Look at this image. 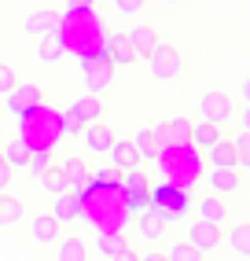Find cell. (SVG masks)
I'll list each match as a JSON object with an SVG mask.
<instances>
[{"mask_svg":"<svg viewBox=\"0 0 250 261\" xmlns=\"http://www.w3.org/2000/svg\"><path fill=\"white\" fill-rule=\"evenodd\" d=\"M30 232H33V239H37L41 247H52V243L63 236V224L52 217V214H37V217L30 221Z\"/></svg>","mask_w":250,"mask_h":261,"instance_id":"9c48e42d","label":"cell"},{"mask_svg":"<svg viewBox=\"0 0 250 261\" xmlns=\"http://www.w3.org/2000/svg\"><path fill=\"white\" fill-rule=\"evenodd\" d=\"M48 166H52V151H33V154H30V166H26V169L33 173V180H41Z\"/></svg>","mask_w":250,"mask_h":261,"instance_id":"f546056e","label":"cell"},{"mask_svg":"<svg viewBox=\"0 0 250 261\" xmlns=\"http://www.w3.org/2000/svg\"><path fill=\"white\" fill-rule=\"evenodd\" d=\"M59 22H63V15H59V11H48V8H41V11H30L22 26H26V33H33V37H44V33H52Z\"/></svg>","mask_w":250,"mask_h":261,"instance_id":"30bf717a","label":"cell"},{"mask_svg":"<svg viewBox=\"0 0 250 261\" xmlns=\"http://www.w3.org/2000/svg\"><path fill=\"white\" fill-rule=\"evenodd\" d=\"M125 37H129V44L136 48V56H140V59H147L151 51L158 48V33H155L151 26H140V22H136L129 33H125Z\"/></svg>","mask_w":250,"mask_h":261,"instance_id":"e0dca14e","label":"cell"},{"mask_svg":"<svg viewBox=\"0 0 250 261\" xmlns=\"http://www.w3.org/2000/svg\"><path fill=\"white\" fill-rule=\"evenodd\" d=\"M59 169H63V177H66L70 191H78V188H85V184H88V166H85L81 159H66Z\"/></svg>","mask_w":250,"mask_h":261,"instance_id":"ffe728a7","label":"cell"},{"mask_svg":"<svg viewBox=\"0 0 250 261\" xmlns=\"http://www.w3.org/2000/svg\"><path fill=\"white\" fill-rule=\"evenodd\" d=\"M206 151V162L210 166H232L236 169V162H239V154H236V147H232V140H224V136H217L210 147H203Z\"/></svg>","mask_w":250,"mask_h":261,"instance_id":"9a60e30c","label":"cell"},{"mask_svg":"<svg viewBox=\"0 0 250 261\" xmlns=\"http://www.w3.org/2000/svg\"><path fill=\"white\" fill-rule=\"evenodd\" d=\"M81 136H85V147L88 151L107 154V147H111V140H114V129L107 125V121H88V125L81 129Z\"/></svg>","mask_w":250,"mask_h":261,"instance_id":"ba28073f","label":"cell"},{"mask_svg":"<svg viewBox=\"0 0 250 261\" xmlns=\"http://www.w3.org/2000/svg\"><path fill=\"white\" fill-rule=\"evenodd\" d=\"M30 154H33V147L26 140H8L4 147H0V159H4L11 169H26L30 166Z\"/></svg>","mask_w":250,"mask_h":261,"instance_id":"ac0fdd59","label":"cell"},{"mask_svg":"<svg viewBox=\"0 0 250 261\" xmlns=\"http://www.w3.org/2000/svg\"><path fill=\"white\" fill-rule=\"evenodd\" d=\"M199 111H203L206 121L224 125V121L236 118V103H232V96H224V92H203L199 96Z\"/></svg>","mask_w":250,"mask_h":261,"instance_id":"277c9868","label":"cell"},{"mask_svg":"<svg viewBox=\"0 0 250 261\" xmlns=\"http://www.w3.org/2000/svg\"><path fill=\"white\" fill-rule=\"evenodd\" d=\"M147 70H151L155 81H173L177 74H181V51H177L173 44L158 41V48L147 56Z\"/></svg>","mask_w":250,"mask_h":261,"instance_id":"7a4b0ae2","label":"cell"},{"mask_svg":"<svg viewBox=\"0 0 250 261\" xmlns=\"http://www.w3.org/2000/svg\"><path fill=\"white\" fill-rule=\"evenodd\" d=\"M41 184L48 188V191H56V195H59V191H70V184H66V177H63V169H44V177H41Z\"/></svg>","mask_w":250,"mask_h":261,"instance_id":"f1b7e54d","label":"cell"},{"mask_svg":"<svg viewBox=\"0 0 250 261\" xmlns=\"http://www.w3.org/2000/svg\"><path fill=\"white\" fill-rule=\"evenodd\" d=\"M11 89H15V70L8 63H0V96H8Z\"/></svg>","mask_w":250,"mask_h":261,"instance_id":"d6a6232c","label":"cell"},{"mask_svg":"<svg viewBox=\"0 0 250 261\" xmlns=\"http://www.w3.org/2000/svg\"><path fill=\"white\" fill-rule=\"evenodd\" d=\"M63 56H66V48L52 37V33H44V37L37 41V59H41V63H59Z\"/></svg>","mask_w":250,"mask_h":261,"instance_id":"cb8c5ba5","label":"cell"},{"mask_svg":"<svg viewBox=\"0 0 250 261\" xmlns=\"http://www.w3.org/2000/svg\"><path fill=\"white\" fill-rule=\"evenodd\" d=\"M92 4H96V0H92Z\"/></svg>","mask_w":250,"mask_h":261,"instance_id":"ab89813d","label":"cell"},{"mask_svg":"<svg viewBox=\"0 0 250 261\" xmlns=\"http://www.w3.org/2000/svg\"><path fill=\"white\" fill-rule=\"evenodd\" d=\"M217 136H224L217 121H206V118H203L199 125H191V144H195V147H210Z\"/></svg>","mask_w":250,"mask_h":261,"instance_id":"7402d4cb","label":"cell"},{"mask_svg":"<svg viewBox=\"0 0 250 261\" xmlns=\"http://www.w3.org/2000/svg\"><path fill=\"white\" fill-rule=\"evenodd\" d=\"M133 147H136V154H140V162H151V159H158V144H155L151 129H140V133L133 136Z\"/></svg>","mask_w":250,"mask_h":261,"instance_id":"484cf974","label":"cell"},{"mask_svg":"<svg viewBox=\"0 0 250 261\" xmlns=\"http://www.w3.org/2000/svg\"><path fill=\"white\" fill-rule=\"evenodd\" d=\"M56 243H59V250H56L59 261H85L88 257V247L81 236H59Z\"/></svg>","mask_w":250,"mask_h":261,"instance_id":"d6986e66","label":"cell"},{"mask_svg":"<svg viewBox=\"0 0 250 261\" xmlns=\"http://www.w3.org/2000/svg\"><path fill=\"white\" fill-rule=\"evenodd\" d=\"M52 217H56L59 224L81 217V195H78V191H59V195H56V206H52Z\"/></svg>","mask_w":250,"mask_h":261,"instance_id":"4fadbf2b","label":"cell"},{"mask_svg":"<svg viewBox=\"0 0 250 261\" xmlns=\"http://www.w3.org/2000/svg\"><path fill=\"white\" fill-rule=\"evenodd\" d=\"M199 217H203V221H210V224H228L232 210L221 202V195H213V191H210V195H203V199H199Z\"/></svg>","mask_w":250,"mask_h":261,"instance_id":"2e32d148","label":"cell"},{"mask_svg":"<svg viewBox=\"0 0 250 261\" xmlns=\"http://www.w3.org/2000/svg\"><path fill=\"white\" fill-rule=\"evenodd\" d=\"M99 254H107V257H133V250L125 247L118 236H99Z\"/></svg>","mask_w":250,"mask_h":261,"instance_id":"4316f807","label":"cell"},{"mask_svg":"<svg viewBox=\"0 0 250 261\" xmlns=\"http://www.w3.org/2000/svg\"><path fill=\"white\" fill-rule=\"evenodd\" d=\"M162 232H166V217L155 210H140L136 214V236L140 239H162Z\"/></svg>","mask_w":250,"mask_h":261,"instance_id":"8fae6325","label":"cell"},{"mask_svg":"<svg viewBox=\"0 0 250 261\" xmlns=\"http://www.w3.org/2000/svg\"><path fill=\"white\" fill-rule=\"evenodd\" d=\"M81 70H85V92L99 96V92H107L114 85V70H118V66L111 59H103V51H99V56H85Z\"/></svg>","mask_w":250,"mask_h":261,"instance_id":"6da1fadb","label":"cell"},{"mask_svg":"<svg viewBox=\"0 0 250 261\" xmlns=\"http://www.w3.org/2000/svg\"><path fill=\"white\" fill-rule=\"evenodd\" d=\"M92 184H103V188H118V169H99V173H92Z\"/></svg>","mask_w":250,"mask_h":261,"instance_id":"836d02e7","label":"cell"},{"mask_svg":"<svg viewBox=\"0 0 250 261\" xmlns=\"http://www.w3.org/2000/svg\"><path fill=\"white\" fill-rule=\"evenodd\" d=\"M41 89H37V85H33V81H26V85H19V81H15V89L4 96V103H8V111L15 114V118H30L33 111H37L41 107Z\"/></svg>","mask_w":250,"mask_h":261,"instance_id":"3957f363","label":"cell"},{"mask_svg":"<svg viewBox=\"0 0 250 261\" xmlns=\"http://www.w3.org/2000/svg\"><path fill=\"white\" fill-rule=\"evenodd\" d=\"M162 4H169V8H177V4H184V0H162Z\"/></svg>","mask_w":250,"mask_h":261,"instance_id":"f35d334b","label":"cell"},{"mask_svg":"<svg viewBox=\"0 0 250 261\" xmlns=\"http://www.w3.org/2000/svg\"><path fill=\"white\" fill-rule=\"evenodd\" d=\"M66 111L74 114L78 121H85V125H88V121H99V118H103V99H99V96H78Z\"/></svg>","mask_w":250,"mask_h":261,"instance_id":"5bb4252c","label":"cell"},{"mask_svg":"<svg viewBox=\"0 0 250 261\" xmlns=\"http://www.w3.org/2000/svg\"><path fill=\"white\" fill-rule=\"evenodd\" d=\"M85 129V121H78L70 111H63V133H81Z\"/></svg>","mask_w":250,"mask_h":261,"instance_id":"d590c367","label":"cell"},{"mask_svg":"<svg viewBox=\"0 0 250 261\" xmlns=\"http://www.w3.org/2000/svg\"><path fill=\"white\" fill-rule=\"evenodd\" d=\"M22 221V202L15 195H4L0 191V228H11V224Z\"/></svg>","mask_w":250,"mask_h":261,"instance_id":"44dd1931","label":"cell"},{"mask_svg":"<svg viewBox=\"0 0 250 261\" xmlns=\"http://www.w3.org/2000/svg\"><path fill=\"white\" fill-rule=\"evenodd\" d=\"M206 184H210L213 195H236V191L243 188V173L232 169V166H210Z\"/></svg>","mask_w":250,"mask_h":261,"instance_id":"8992f818","label":"cell"},{"mask_svg":"<svg viewBox=\"0 0 250 261\" xmlns=\"http://www.w3.org/2000/svg\"><path fill=\"white\" fill-rule=\"evenodd\" d=\"M232 147H236L239 159H250V129H243V133L232 136Z\"/></svg>","mask_w":250,"mask_h":261,"instance_id":"1f68e13d","label":"cell"},{"mask_svg":"<svg viewBox=\"0 0 250 261\" xmlns=\"http://www.w3.org/2000/svg\"><path fill=\"white\" fill-rule=\"evenodd\" d=\"M166 129H169V144H173V147L191 144V121H188V118H169Z\"/></svg>","mask_w":250,"mask_h":261,"instance_id":"d4e9b609","label":"cell"},{"mask_svg":"<svg viewBox=\"0 0 250 261\" xmlns=\"http://www.w3.org/2000/svg\"><path fill=\"white\" fill-rule=\"evenodd\" d=\"M144 8H147V0H114V11L121 19H140Z\"/></svg>","mask_w":250,"mask_h":261,"instance_id":"83f0119b","label":"cell"},{"mask_svg":"<svg viewBox=\"0 0 250 261\" xmlns=\"http://www.w3.org/2000/svg\"><path fill=\"white\" fill-rule=\"evenodd\" d=\"M107 154H111V162H114V169L121 173V169H133V166H140V154H136V147H133V140H111V147H107Z\"/></svg>","mask_w":250,"mask_h":261,"instance_id":"7c38bea8","label":"cell"},{"mask_svg":"<svg viewBox=\"0 0 250 261\" xmlns=\"http://www.w3.org/2000/svg\"><path fill=\"white\" fill-rule=\"evenodd\" d=\"M166 257H169V261H195V257H199V250H195L191 243H173Z\"/></svg>","mask_w":250,"mask_h":261,"instance_id":"4dcf8cb0","label":"cell"},{"mask_svg":"<svg viewBox=\"0 0 250 261\" xmlns=\"http://www.w3.org/2000/svg\"><path fill=\"white\" fill-rule=\"evenodd\" d=\"M188 243H191L199 254H213V250L221 247V224H210V221H203V217L191 221V224H188Z\"/></svg>","mask_w":250,"mask_h":261,"instance_id":"5b68a950","label":"cell"},{"mask_svg":"<svg viewBox=\"0 0 250 261\" xmlns=\"http://www.w3.org/2000/svg\"><path fill=\"white\" fill-rule=\"evenodd\" d=\"M239 125H243V129H250V107H246V111H239Z\"/></svg>","mask_w":250,"mask_h":261,"instance_id":"74e56055","label":"cell"},{"mask_svg":"<svg viewBox=\"0 0 250 261\" xmlns=\"http://www.w3.org/2000/svg\"><path fill=\"white\" fill-rule=\"evenodd\" d=\"M8 184H11V166L0 159V191H8Z\"/></svg>","mask_w":250,"mask_h":261,"instance_id":"8d00e7d4","label":"cell"},{"mask_svg":"<svg viewBox=\"0 0 250 261\" xmlns=\"http://www.w3.org/2000/svg\"><path fill=\"white\" fill-rule=\"evenodd\" d=\"M224 239H228V247L236 250L239 257H246V254H250V224H243V221H239V224H232Z\"/></svg>","mask_w":250,"mask_h":261,"instance_id":"603a6c76","label":"cell"},{"mask_svg":"<svg viewBox=\"0 0 250 261\" xmlns=\"http://www.w3.org/2000/svg\"><path fill=\"white\" fill-rule=\"evenodd\" d=\"M151 136H155V144H158V151H162V147H169V129H166V121H158V125L151 129Z\"/></svg>","mask_w":250,"mask_h":261,"instance_id":"e575fe53","label":"cell"},{"mask_svg":"<svg viewBox=\"0 0 250 261\" xmlns=\"http://www.w3.org/2000/svg\"><path fill=\"white\" fill-rule=\"evenodd\" d=\"M103 59H111L114 66H133L140 56H136V48L129 44L125 33H111V41L103 44Z\"/></svg>","mask_w":250,"mask_h":261,"instance_id":"52a82bcc","label":"cell"}]
</instances>
